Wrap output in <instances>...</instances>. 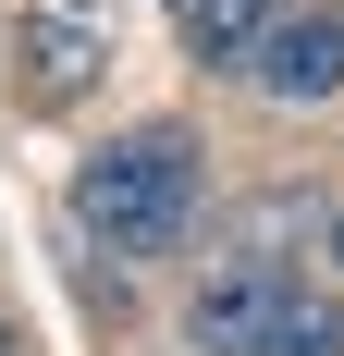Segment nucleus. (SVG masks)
I'll return each instance as SVG.
<instances>
[{"mask_svg":"<svg viewBox=\"0 0 344 356\" xmlns=\"http://www.w3.org/2000/svg\"><path fill=\"white\" fill-rule=\"evenodd\" d=\"M258 356H344V295L283 283V307H271V344H258Z\"/></svg>","mask_w":344,"mask_h":356,"instance_id":"423d86ee","label":"nucleus"},{"mask_svg":"<svg viewBox=\"0 0 344 356\" xmlns=\"http://www.w3.org/2000/svg\"><path fill=\"white\" fill-rule=\"evenodd\" d=\"M0 356H13V332H0Z\"/></svg>","mask_w":344,"mask_h":356,"instance_id":"6e6552de","label":"nucleus"},{"mask_svg":"<svg viewBox=\"0 0 344 356\" xmlns=\"http://www.w3.org/2000/svg\"><path fill=\"white\" fill-rule=\"evenodd\" d=\"M271 13H283V0H172V37H185L197 62H246Z\"/></svg>","mask_w":344,"mask_h":356,"instance_id":"39448f33","label":"nucleus"},{"mask_svg":"<svg viewBox=\"0 0 344 356\" xmlns=\"http://www.w3.org/2000/svg\"><path fill=\"white\" fill-rule=\"evenodd\" d=\"M283 283H295V270H271V258H246V270L197 283V307H185V344H197V356H258V344H271Z\"/></svg>","mask_w":344,"mask_h":356,"instance_id":"7ed1b4c3","label":"nucleus"},{"mask_svg":"<svg viewBox=\"0 0 344 356\" xmlns=\"http://www.w3.org/2000/svg\"><path fill=\"white\" fill-rule=\"evenodd\" d=\"M13 49L37 62V74H25V99H37V111H62L74 86L99 74V37L74 25V13H25V25H13Z\"/></svg>","mask_w":344,"mask_h":356,"instance_id":"20e7f679","label":"nucleus"},{"mask_svg":"<svg viewBox=\"0 0 344 356\" xmlns=\"http://www.w3.org/2000/svg\"><path fill=\"white\" fill-rule=\"evenodd\" d=\"M246 74H258V99H332L344 86V13H271L258 25V49H246Z\"/></svg>","mask_w":344,"mask_h":356,"instance_id":"f03ea898","label":"nucleus"},{"mask_svg":"<svg viewBox=\"0 0 344 356\" xmlns=\"http://www.w3.org/2000/svg\"><path fill=\"white\" fill-rule=\"evenodd\" d=\"M74 221L99 234L111 258H160L185 221H197V136L185 123H136L111 136L86 172H74Z\"/></svg>","mask_w":344,"mask_h":356,"instance_id":"f257e3e1","label":"nucleus"},{"mask_svg":"<svg viewBox=\"0 0 344 356\" xmlns=\"http://www.w3.org/2000/svg\"><path fill=\"white\" fill-rule=\"evenodd\" d=\"M332 270H344V209H332Z\"/></svg>","mask_w":344,"mask_h":356,"instance_id":"0eeeda50","label":"nucleus"}]
</instances>
